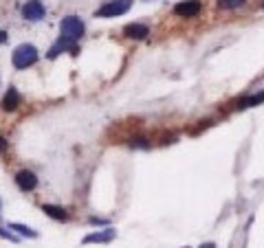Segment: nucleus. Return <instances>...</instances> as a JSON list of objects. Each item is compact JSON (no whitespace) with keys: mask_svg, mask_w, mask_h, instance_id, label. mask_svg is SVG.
Segmentation results:
<instances>
[{"mask_svg":"<svg viewBox=\"0 0 264 248\" xmlns=\"http://www.w3.org/2000/svg\"><path fill=\"white\" fill-rule=\"evenodd\" d=\"M4 42H7V33L0 31V44H4Z\"/></svg>","mask_w":264,"mask_h":248,"instance_id":"obj_17","label":"nucleus"},{"mask_svg":"<svg viewBox=\"0 0 264 248\" xmlns=\"http://www.w3.org/2000/svg\"><path fill=\"white\" fill-rule=\"evenodd\" d=\"M174 13L180 15V18H194V15L200 13V2L198 0H183L174 7Z\"/></svg>","mask_w":264,"mask_h":248,"instance_id":"obj_5","label":"nucleus"},{"mask_svg":"<svg viewBox=\"0 0 264 248\" xmlns=\"http://www.w3.org/2000/svg\"><path fill=\"white\" fill-rule=\"evenodd\" d=\"M7 141H4V136L2 134H0V154H4V152H7Z\"/></svg>","mask_w":264,"mask_h":248,"instance_id":"obj_16","label":"nucleus"},{"mask_svg":"<svg viewBox=\"0 0 264 248\" xmlns=\"http://www.w3.org/2000/svg\"><path fill=\"white\" fill-rule=\"evenodd\" d=\"M264 101V90L260 92V95H253V97H246V99H242V101L238 103V110H244V108H253V106H258V103H262Z\"/></svg>","mask_w":264,"mask_h":248,"instance_id":"obj_12","label":"nucleus"},{"mask_svg":"<svg viewBox=\"0 0 264 248\" xmlns=\"http://www.w3.org/2000/svg\"><path fill=\"white\" fill-rule=\"evenodd\" d=\"M124 33H126L128 37H132V40H146V37L150 35L148 26H146V24H136V22H134V24H128V26H126Z\"/></svg>","mask_w":264,"mask_h":248,"instance_id":"obj_10","label":"nucleus"},{"mask_svg":"<svg viewBox=\"0 0 264 248\" xmlns=\"http://www.w3.org/2000/svg\"><path fill=\"white\" fill-rule=\"evenodd\" d=\"M16 185H18L22 191H33L38 187V176L29 172V169H22V172L16 174Z\"/></svg>","mask_w":264,"mask_h":248,"instance_id":"obj_6","label":"nucleus"},{"mask_svg":"<svg viewBox=\"0 0 264 248\" xmlns=\"http://www.w3.org/2000/svg\"><path fill=\"white\" fill-rule=\"evenodd\" d=\"M9 229L11 231H16V233H20V235H24V238H38V233L33 229H29V227H24V224H16V222H11L9 224Z\"/></svg>","mask_w":264,"mask_h":248,"instance_id":"obj_13","label":"nucleus"},{"mask_svg":"<svg viewBox=\"0 0 264 248\" xmlns=\"http://www.w3.org/2000/svg\"><path fill=\"white\" fill-rule=\"evenodd\" d=\"M132 7V0H108L95 11V18H117V15L128 13Z\"/></svg>","mask_w":264,"mask_h":248,"instance_id":"obj_2","label":"nucleus"},{"mask_svg":"<svg viewBox=\"0 0 264 248\" xmlns=\"http://www.w3.org/2000/svg\"><path fill=\"white\" fill-rule=\"evenodd\" d=\"M11 62H14V66L18 70L29 68V66L38 62V48L33 46V44H20L14 51V55H11Z\"/></svg>","mask_w":264,"mask_h":248,"instance_id":"obj_1","label":"nucleus"},{"mask_svg":"<svg viewBox=\"0 0 264 248\" xmlns=\"http://www.w3.org/2000/svg\"><path fill=\"white\" fill-rule=\"evenodd\" d=\"M60 31H62V37H68V40L77 42L82 35H84V22L77 18V15H68V18L62 20Z\"/></svg>","mask_w":264,"mask_h":248,"instance_id":"obj_3","label":"nucleus"},{"mask_svg":"<svg viewBox=\"0 0 264 248\" xmlns=\"http://www.w3.org/2000/svg\"><path fill=\"white\" fill-rule=\"evenodd\" d=\"M114 229H106V231H97V233H90L84 238V244H108V242L114 240Z\"/></svg>","mask_w":264,"mask_h":248,"instance_id":"obj_7","label":"nucleus"},{"mask_svg":"<svg viewBox=\"0 0 264 248\" xmlns=\"http://www.w3.org/2000/svg\"><path fill=\"white\" fill-rule=\"evenodd\" d=\"M0 238H4V240H11V242H18V240L14 238V235H11V233H7V231H4V229H0Z\"/></svg>","mask_w":264,"mask_h":248,"instance_id":"obj_15","label":"nucleus"},{"mask_svg":"<svg viewBox=\"0 0 264 248\" xmlns=\"http://www.w3.org/2000/svg\"><path fill=\"white\" fill-rule=\"evenodd\" d=\"M18 106H20V92L16 90L14 86H9V90L4 92V97H2V110L11 112V110H16Z\"/></svg>","mask_w":264,"mask_h":248,"instance_id":"obj_8","label":"nucleus"},{"mask_svg":"<svg viewBox=\"0 0 264 248\" xmlns=\"http://www.w3.org/2000/svg\"><path fill=\"white\" fill-rule=\"evenodd\" d=\"M44 4L40 2V0H29V2L22 7V15H24V20H31V22H38L44 18Z\"/></svg>","mask_w":264,"mask_h":248,"instance_id":"obj_4","label":"nucleus"},{"mask_svg":"<svg viewBox=\"0 0 264 248\" xmlns=\"http://www.w3.org/2000/svg\"><path fill=\"white\" fill-rule=\"evenodd\" d=\"M148 2H150V0H148Z\"/></svg>","mask_w":264,"mask_h":248,"instance_id":"obj_18","label":"nucleus"},{"mask_svg":"<svg viewBox=\"0 0 264 248\" xmlns=\"http://www.w3.org/2000/svg\"><path fill=\"white\" fill-rule=\"evenodd\" d=\"M64 51H77V48H75V42L73 40H68V37H60V40H58V44H53V46H51V51H48V57H58V55L60 53H64Z\"/></svg>","mask_w":264,"mask_h":248,"instance_id":"obj_9","label":"nucleus"},{"mask_svg":"<svg viewBox=\"0 0 264 248\" xmlns=\"http://www.w3.org/2000/svg\"><path fill=\"white\" fill-rule=\"evenodd\" d=\"M244 4V0H218V9H236Z\"/></svg>","mask_w":264,"mask_h":248,"instance_id":"obj_14","label":"nucleus"},{"mask_svg":"<svg viewBox=\"0 0 264 248\" xmlns=\"http://www.w3.org/2000/svg\"><path fill=\"white\" fill-rule=\"evenodd\" d=\"M42 211L46 213L48 218H53V220H58V222H66L68 220V211L62 207H55V205H42Z\"/></svg>","mask_w":264,"mask_h":248,"instance_id":"obj_11","label":"nucleus"}]
</instances>
